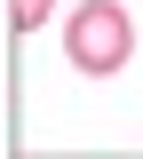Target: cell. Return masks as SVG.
<instances>
[{"mask_svg": "<svg viewBox=\"0 0 143 159\" xmlns=\"http://www.w3.org/2000/svg\"><path fill=\"white\" fill-rule=\"evenodd\" d=\"M127 56H135V24H127V8H119V0H80L72 24H64V64L87 72V80H111Z\"/></svg>", "mask_w": 143, "mask_h": 159, "instance_id": "6da1fadb", "label": "cell"}, {"mask_svg": "<svg viewBox=\"0 0 143 159\" xmlns=\"http://www.w3.org/2000/svg\"><path fill=\"white\" fill-rule=\"evenodd\" d=\"M48 8H56V0H16L8 16H16V32H40V24H48Z\"/></svg>", "mask_w": 143, "mask_h": 159, "instance_id": "7a4b0ae2", "label": "cell"}]
</instances>
